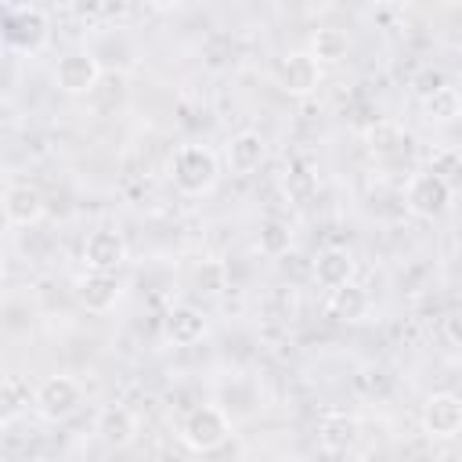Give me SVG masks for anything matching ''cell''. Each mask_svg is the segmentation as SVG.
Instances as JSON below:
<instances>
[{
	"label": "cell",
	"instance_id": "cell-1",
	"mask_svg": "<svg viewBox=\"0 0 462 462\" xmlns=\"http://www.w3.org/2000/svg\"><path fill=\"white\" fill-rule=\"evenodd\" d=\"M217 177H220V162H217V152L206 144H180L170 159V180L188 199L213 191Z\"/></svg>",
	"mask_w": 462,
	"mask_h": 462
},
{
	"label": "cell",
	"instance_id": "cell-2",
	"mask_svg": "<svg viewBox=\"0 0 462 462\" xmlns=\"http://www.w3.org/2000/svg\"><path fill=\"white\" fill-rule=\"evenodd\" d=\"M177 437L188 451H217L231 437V415L220 404H199L180 419Z\"/></svg>",
	"mask_w": 462,
	"mask_h": 462
},
{
	"label": "cell",
	"instance_id": "cell-3",
	"mask_svg": "<svg viewBox=\"0 0 462 462\" xmlns=\"http://www.w3.org/2000/svg\"><path fill=\"white\" fill-rule=\"evenodd\" d=\"M451 199H455V184H448L444 177H437V173H430V170H419V173L408 177L404 206H408L411 217H419V220H437V217L448 213Z\"/></svg>",
	"mask_w": 462,
	"mask_h": 462
},
{
	"label": "cell",
	"instance_id": "cell-4",
	"mask_svg": "<svg viewBox=\"0 0 462 462\" xmlns=\"http://www.w3.org/2000/svg\"><path fill=\"white\" fill-rule=\"evenodd\" d=\"M79 404H83V386L72 375H47L32 390V411L43 422H65L79 411Z\"/></svg>",
	"mask_w": 462,
	"mask_h": 462
},
{
	"label": "cell",
	"instance_id": "cell-5",
	"mask_svg": "<svg viewBox=\"0 0 462 462\" xmlns=\"http://www.w3.org/2000/svg\"><path fill=\"white\" fill-rule=\"evenodd\" d=\"M97 79H101V61H97V54H90V51H69V54H61L58 65H54V83H58V90L69 94V97L90 94V90L97 87Z\"/></svg>",
	"mask_w": 462,
	"mask_h": 462
},
{
	"label": "cell",
	"instance_id": "cell-6",
	"mask_svg": "<svg viewBox=\"0 0 462 462\" xmlns=\"http://www.w3.org/2000/svg\"><path fill=\"white\" fill-rule=\"evenodd\" d=\"M274 83L289 97H310L321 83V65L307 51H289L274 65Z\"/></svg>",
	"mask_w": 462,
	"mask_h": 462
},
{
	"label": "cell",
	"instance_id": "cell-7",
	"mask_svg": "<svg viewBox=\"0 0 462 462\" xmlns=\"http://www.w3.org/2000/svg\"><path fill=\"white\" fill-rule=\"evenodd\" d=\"M422 433L430 440H455L462 433V397L444 390V393H430L422 404Z\"/></svg>",
	"mask_w": 462,
	"mask_h": 462
},
{
	"label": "cell",
	"instance_id": "cell-8",
	"mask_svg": "<svg viewBox=\"0 0 462 462\" xmlns=\"http://www.w3.org/2000/svg\"><path fill=\"white\" fill-rule=\"evenodd\" d=\"M0 209H4V220H7V224H14V227H32V224L43 220L47 202H43V191H40V188H32V184H11V188L4 191V199H0Z\"/></svg>",
	"mask_w": 462,
	"mask_h": 462
},
{
	"label": "cell",
	"instance_id": "cell-9",
	"mask_svg": "<svg viewBox=\"0 0 462 462\" xmlns=\"http://www.w3.org/2000/svg\"><path fill=\"white\" fill-rule=\"evenodd\" d=\"M83 260L90 271H119L126 263V238L112 227H97L83 242Z\"/></svg>",
	"mask_w": 462,
	"mask_h": 462
},
{
	"label": "cell",
	"instance_id": "cell-10",
	"mask_svg": "<svg viewBox=\"0 0 462 462\" xmlns=\"http://www.w3.org/2000/svg\"><path fill=\"white\" fill-rule=\"evenodd\" d=\"M76 296L90 314H105V310H112L119 303L123 282L116 278V271H87L79 278V285H76Z\"/></svg>",
	"mask_w": 462,
	"mask_h": 462
},
{
	"label": "cell",
	"instance_id": "cell-11",
	"mask_svg": "<svg viewBox=\"0 0 462 462\" xmlns=\"http://www.w3.org/2000/svg\"><path fill=\"white\" fill-rule=\"evenodd\" d=\"M361 440V422L346 411H325L318 419V444L328 455H346Z\"/></svg>",
	"mask_w": 462,
	"mask_h": 462
},
{
	"label": "cell",
	"instance_id": "cell-12",
	"mask_svg": "<svg viewBox=\"0 0 462 462\" xmlns=\"http://www.w3.org/2000/svg\"><path fill=\"white\" fill-rule=\"evenodd\" d=\"M162 332H166V339H170L173 346H195V343L206 339L209 321H206V314H202L199 307L180 303V307H173V310L162 318Z\"/></svg>",
	"mask_w": 462,
	"mask_h": 462
},
{
	"label": "cell",
	"instance_id": "cell-13",
	"mask_svg": "<svg viewBox=\"0 0 462 462\" xmlns=\"http://www.w3.org/2000/svg\"><path fill=\"white\" fill-rule=\"evenodd\" d=\"M263 159H267V141H263V134L242 130V134H235V137L227 141V170H231L235 177L256 173V170L263 166Z\"/></svg>",
	"mask_w": 462,
	"mask_h": 462
},
{
	"label": "cell",
	"instance_id": "cell-14",
	"mask_svg": "<svg viewBox=\"0 0 462 462\" xmlns=\"http://www.w3.org/2000/svg\"><path fill=\"white\" fill-rule=\"evenodd\" d=\"M368 310H372V300L357 282H343V285L328 289V300H325V314L328 318L354 325V321H365Z\"/></svg>",
	"mask_w": 462,
	"mask_h": 462
},
{
	"label": "cell",
	"instance_id": "cell-15",
	"mask_svg": "<svg viewBox=\"0 0 462 462\" xmlns=\"http://www.w3.org/2000/svg\"><path fill=\"white\" fill-rule=\"evenodd\" d=\"M94 433L108 448H130L137 440V415L130 408H123V404H108V408H101Z\"/></svg>",
	"mask_w": 462,
	"mask_h": 462
},
{
	"label": "cell",
	"instance_id": "cell-16",
	"mask_svg": "<svg viewBox=\"0 0 462 462\" xmlns=\"http://www.w3.org/2000/svg\"><path fill=\"white\" fill-rule=\"evenodd\" d=\"M354 271H357L354 253H350V249H339V245L321 249L318 260H314V282H318L321 289H336V285H343V282H354Z\"/></svg>",
	"mask_w": 462,
	"mask_h": 462
},
{
	"label": "cell",
	"instance_id": "cell-17",
	"mask_svg": "<svg viewBox=\"0 0 462 462\" xmlns=\"http://www.w3.org/2000/svg\"><path fill=\"white\" fill-rule=\"evenodd\" d=\"M346 51H350V36H346L343 29H336V25L318 29V32L310 36V47H307V54H310L318 65H339V61L346 58Z\"/></svg>",
	"mask_w": 462,
	"mask_h": 462
},
{
	"label": "cell",
	"instance_id": "cell-18",
	"mask_svg": "<svg viewBox=\"0 0 462 462\" xmlns=\"http://www.w3.org/2000/svg\"><path fill=\"white\" fill-rule=\"evenodd\" d=\"M7 36H11L18 47L36 51V47L47 40V22H43L40 11H18V14L7 22Z\"/></svg>",
	"mask_w": 462,
	"mask_h": 462
},
{
	"label": "cell",
	"instance_id": "cell-19",
	"mask_svg": "<svg viewBox=\"0 0 462 462\" xmlns=\"http://www.w3.org/2000/svg\"><path fill=\"white\" fill-rule=\"evenodd\" d=\"M422 112H426V119L430 123H455L458 119V112H462V97H458V90L448 83V87H440V90H433L430 97H422Z\"/></svg>",
	"mask_w": 462,
	"mask_h": 462
},
{
	"label": "cell",
	"instance_id": "cell-20",
	"mask_svg": "<svg viewBox=\"0 0 462 462\" xmlns=\"http://www.w3.org/2000/svg\"><path fill=\"white\" fill-rule=\"evenodd\" d=\"M256 245H260L263 256H282V253H289V245H292V227H289L282 217H267V220H260Z\"/></svg>",
	"mask_w": 462,
	"mask_h": 462
},
{
	"label": "cell",
	"instance_id": "cell-21",
	"mask_svg": "<svg viewBox=\"0 0 462 462\" xmlns=\"http://www.w3.org/2000/svg\"><path fill=\"white\" fill-rule=\"evenodd\" d=\"M191 289L199 296H220L227 289V267L220 260H202L191 271Z\"/></svg>",
	"mask_w": 462,
	"mask_h": 462
},
{
	"label": "cell",
	"instance_id": "cell-22",
	"mask_svg": "<svg viewBox=\"0 0 462 462\" xmlns=\"http://www.w3.org/2000/svg\"><path fill=\"white\" fill-rule=\"evenodd\" d=\"M29 404H32L29 386H22L18 379H0V422H14Z\"/></svg>",
	"mask_w": 462,
	"mask_h": 462
},
{
	"label": "cell",
	"instance_id": "cell-23",
	"mask_svg": "<svg viewBox=\"0 0 462 462\" xmlns=\"http://www.w3.org/2000/svg\"><path fill=\"white\" fill-rule=\"evenodd\" d=\"M404 144H408V134H404L397 123H375V126L368 130V148H372L375 155H397Z\"/></svg>",
	"mask_w": 462,
	"mask_h": 462
},
{
	"label": "cell",
	"instance_id": "cell-24",
	"mask_svg": "<svg viewBox=\"0 0 462 462\" xmlns=\"http://www.w3.org/2000/svg\"><path fill=\"white\" fill-rule=\"evenodd\" d=\"M458 152L455 148H437L430 159H426V170L430 173H437V177H444L448 184H455V177H458Z\"/></svg>",
	"mask_w": 462,
	"mask_h": 462
},
{
	"label": "cell",
	"instance_id": "cell-25",
	"mask_svg": "<svg viewBox=\"0 0 462 462\" xmlns=\"http://www.w3.org/2000/svg\"><path fill=\"white\" fill-rule=\"evenodd\" d=\"M411 87H415V94H419V97H430L433 90H440V87H448V76H444L440 69H433V65H426V69H419V72H415V79H411Z\"/></svg>",
	"mask_w": 462,
	"mask_h": 462
},
{
	"label": "cell",
	"instance_id": "cell-26",
	"mask_svg": "<svg viewBox=\"0 0 462 462\" xmlns=\"http://www.w3.org/2000/svg\"><path fill=\"white\" fill-rule=\"evenodd\" d=\"M69 11L76 18H83V22H90V18H97L105 11V0H69Z\"/></svg>",
	"mask_w": 462,
	"mask_h": 462
},
{
	"label": "cell",
	"instance_id": "cell-27",
	"mask_svg": "<svg viewBox=\"0 0 462 462\" xmlns=\"http://www.w3.org/2000/svg\"><path fill=\"white\" fill-rule=\"evenodd\" d=\"M180 0H148V7H155V11H173Z\"/></svg>",
	"mask_w": 462,
	"mask_h": 462
},
{
	"label": "cell",
	"instance_id": "cell-28",
	"mask_svg": "<svg viewBox=\"0 0 462 462\" xmlns=\"http://www.w3.org/2000/svg\"><path fill=\"white\" fill-rule=\"evenodd\" d=\"M375 4H379V7H408L411 0H375Z\"/></svg>",
	"mask_w": 462,
	"mask_h": 462
},
{
	"label": "cell",
	"instance_id": "cell-29",
	"mask_svg": "<svg viewBox=\"0 0 462 462\" xmlns=\"http://www.w3.org/2000/svg\"><path fill=\"white\" fill-rule=\"evenodd\" d=\"M448 339L458 343V332H455V318H448Z\"/></svg>",
	"mask_w": 462,
	"mask_h": 462
},
{
	"label": "cell",
	"instance_id": "cell-30",
	"mask_svg": "<svg viewBox=\"0 0 462 462\" xmlns=\"http://www.w3.org/2000/svg\"><path fill=\"white\" fill-rule=\"evenodd\" d=\"M0 278H4V256H0Z\"/></svg>",
	"mask_w": 462,
	"mask_h": 462
}]
</instances>
